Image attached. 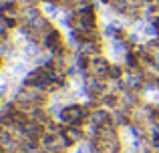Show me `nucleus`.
<instances>
[{
    "instance_id": "obj_5",
    "label": "nucleus",
    "mask_w": 159,
    "mask_h": 153,
    "mask_svg": "<svg viewBox=\"0 0 159 153\" xmlns=\"http://www.w3.org/2000/svg\"><path fill=\"white\" fill-rule=\"evenodd\" d=\"M62 133L70 139L73 145H79V143L87 141V133H85V127H79V125H73V127H65Z\"/></svg>"
},
{
    "instance_id": "obj_1",
    "label": "nucleus",
    "mask_w": 159,
    "mask_h": 153,
    "mask_svg": "<svg viewBox=\"0 0 159 153\" xmlns=\"http://www.w3.org/2000/svg\"><path fill=\"white\" fill-rule=\"evenodd\" d=\"M91 117V109H87L85 103H69V105L62 107V111L58 113L57 121L62 123L65 127H73V125H79V127H85V123L89 121Z\"/></svg>"
},
{
    "instance_id": "obj_9",
    "label": "nucleus",
    "mask_w": 159,
    "mask_h": 153,
    "mask_svg": "<svg viewBox=\"0 0 159 153\" xmlns=\"http://www.w3.org/2000/svg\"><path fill=\"white\" fill-rule=\"evenodd\" d=\"M151 24H153V26L157 28V32H159V16H157V18H153V20H151Z\"/></svg>"
},
{
    "instance_id": "obj_4",
    "label": "nucleus",
    "mask_w": 159,
    "mask_h": 153,
    "mask_svg": "<svg viewBox=\"0 0 159 153\" xmlns=\"http://www.w3.org/2000/svg\"><path fill=\"white\" fill-rule=\"evenodd\" d=\"M77 51L83 52V55H87V56H97V55H101V51H103L101 38H99V40H85V43L79 44Z\"/></svg>"
},
{
    "instance_id": "obj_2",
    "label": "nucleus",
    "mask_w": 159,
    "mask_h": 153,
    "mask_svg": "<svg viewBox=\"0 0 159 153\" xmlns=\"http://www.w3.org/2000/svg\"><path fill=\"white\" fill-rule=\"evenodd\" d=\"M109 91V81L105 79H99L95 75H87L83 79V93L89 99H101Z\"/></svg>"
},
{
    "instance_id": "obj_8",
    "label": "nucleus",
    "mask_w": 159,
    "mask_h": 153,
    "mask_svg": "<svg viewBox=\"0 0 159 153\" xmlns=\"http://www.w3.org/2000/svg\"><path fill=\"white\" fill-rule=\"evenodd\" d=\"M73 153H91V147H89V143H87V141H83V143H79V145H75Z\"/></svg>"
},
{
    "instance_id": "obj_3",
    "label": "nucleus",
    "mask_w": 159,
    "mask_h": 153,
    "mask_svg": "<svg viewBox=\"0 0 159 153\" xmlns=\"http://www.w3.org/2000/svg\"><path fill=\"white\" fill-rule=\"evenodd\" d=\"M109 69H111V61L103 55H97V56H91V67H89V75H95L99 79H105L107 81V75H109Z\"/></svg>"
},
{
    "instance_id": "obj_7",
    "label": "nucleus",
    "mask_w": 159,
    "mask_h": 153,
    "mask_svg": "<svg viewBox=\"0 0 159 153\" xmlns=\"http://www.w3.org/2000/svg\"><path fill=\"white\" fill-rule=\"evenodd\" d=\"M58 12H61V6L58 4H52V2H43V14L47 16V18L54 20L58 16Z\"/></svg>"
},
{
    "instance_id": "obj_6",
    "label": "nucleus",
    "mask_w": 159,
    "mask_h": 153,
    "mask_svg": "<svg viewBox=\"0 0 159 153\" xmlns=\"http://www.w3.org/2000/svg\"><path fill=\"white\" fill-rule=\"evenodd\" d=\"M125 77V67H121L119 63H111V69H109V75H107V81H121Z\"/></svg>"
},
{
    "instance_id": "obj_10",
    "label": "nucleus",
    "mask_w": 159,
    "mask_h": 153,
    "mask_svg": "<svg viewBox=\"0 0 159 153\" xmlns=\"http://www.w3.org/2000/svg\"><path fill=\"white\" fill-rule=\"evenodd\" d=\"M2 63H4V59H2V56H0V69H2Z\"/></svg>"
}]
</instances>
